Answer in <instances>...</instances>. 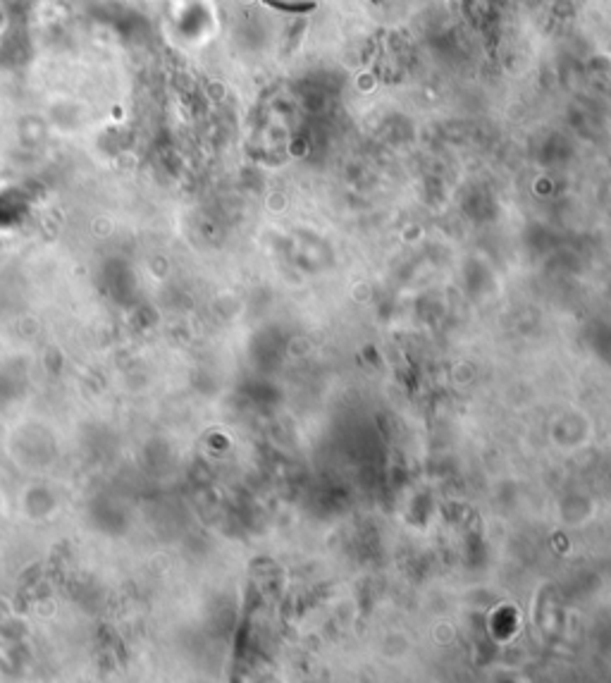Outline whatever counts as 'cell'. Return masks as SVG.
Listing matches in <instances>:
<instances>
[{
	"instance_id": "6da1fadb",
	"label": "cell",
	"mask_w": 611,
	"mask_h": 683,
	"mask_svg": "<svg viewBox=\"0 0 611 683\" xmlns=\"http://www.w3.org/2000/svg\"><path fill=\"white\" fill-rule=\"evenodd\" d=\"M268 3L273 5V8H277V10H289V12H308V10H313L315 5L313 3H301V5H287V3H280V0H268Z\"/></svg>"
}]
</instances>
